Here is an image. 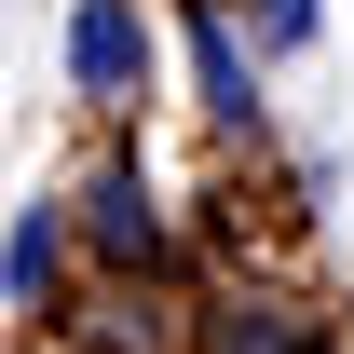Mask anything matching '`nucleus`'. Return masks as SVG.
I'll use <instances>...</instances> for the list:
<instances>
[{"instance_id":"nucleus-1","label":"nucleus","mask_w":354,"mask_h":354,"mask_svg":"<svg viewBox=\"0 0 354 354\" xmlns=\"http://www.w3.org/2000/svg\"><path fill=\"white\" fill-rule=\"evenodd\" d=\"M68 82H82V95H136V82H150L136 0H82V14H68Z\"/></svg>"},{"instance_id":"nucleus-2","label":"nucleus","mask_w":354,"mask_h":354,"mask_svg":"<svg viewBox=\"0 0 354 354\" xmlns=\"http://www.w3.org/2000/svg\"><path fill=\"white\" fill-rule=\"evenodd\" d=\"M191 82H205V109H218V123H245V109H259V68H245V41H232V14H191Z\"/></svg>"},{"instance_id":"nucleus-3","label":"nucleus","mask_w":354,"mask_h":354,"mask_svg":"<svg viewBox=\"0 0 354 354\" xmlns=\"http://www.w3.org/2000/svg\"><path fill=\"white\" fill-rule=\"evenodd\" d=\"M95 245H109V259H150V177H136V164H109V177H95Z\"/></svg>"},{"instance_id":"nucleus-4","label":"nucleus","mask_w":354,"mask_h":354,"mask_svg":"<svg viewBox=\"0 0 354 354\" xmlns=\"http://www.w3.org/2000/svg\"><path fill=\"white\" fill-rule=\"evenodd\" d=\"M0 286H14V300H41V286H55V218H14V245H0Z\"/></svg>"},{"instance_id":"nucleus-5","label":"nucleus","mask_w":354,"mask_h":354,"mask_svg":"<svg viewBox=\"0 0 354 354\" xmlns=\"http://www.w3.org/2000/svg\"><path fill=\"white\" fill-rule=\"evenodd\" d=\"M313 14H327V0H259V41L286 55V41H313Z\"/></svg>"}]
</instances>
